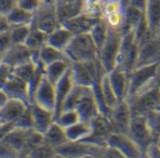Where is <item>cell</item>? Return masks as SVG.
<instances>
[{
	"instance_id": "6da1fadb",
	"label": "cell",
	"mask_w": 160,
	"mask_h": 158,
	"mask_svg": "<svg viewBox=\"0 0 160 158\" xmlns=\"http://www.w3.org/2000/svg\"><path fill=\"white\" fill-rule=\"evenodd\" d=\"M72 62H88L99 58V49L91 33L74 35L64 50Z\"/></svg>"
},
{
	"instance_id": "7a4b0ae2",
	"label": "cell",
	"mask_w": 160,
	"mask_h": 158,
	"mask_svg": "<svg viewBox=\"0 0 160 158\" xmlns=\"http://www.w3.org/2000/svg\"><path fill=\"white\" fill-rule=\"evenodd\" d=\"M133 114L148 116L160 110V89L155 79L144 89L127 100Z\"/></svg>"
},
{
	"instance_id": "3957f363",
	"label": "cell",
	"mask_w": 160,
	"mask_h": 158,
	"mask_svg": "<svg viewBox=\"0 0 160 158\" xmlns=\"http://www.w3.org/2000/svg\"><path fill=\"white\" fill-rule=\"evenodd\" d=\"M122 35L121 28L109 27L108 37L99 50V59L107 72H109L117 66Z\"/></svg>"
},
{
	"instance_id": "277c9868",
	"label": "cell",
	"mask_w": 160,
	"mask_h": 158,
	"mask_svg": "<svg viewBox=\"0 0 160 158\" xmlns=\"http://www.w3.org/2000/svg\"><path fill=\"white\" fill-rule=\"evenodd\" d=\"M59 26L56 0H42L41 6L34 13L31 27L49 34Z\"/></svg>"
},
{
	"instance_id": "5b68a950",
	"label": "cell",
	"mask_w": 160,
	"mask_h": 158,
	"mask_svg": "<svg viewBox=\"0 0 160 158\" xmlns=\"http://www.w3.org/2000/svg\"><path fill=\"white\" fill-rule=\"evenodd\" d=\"M127 135L139 148L143 156H145L150 144L155 140L149 127L147 118L142 115L133 114Z\"/></svg>"
},
{
	"instance_id": "8992f818",
	"label": "cell",
	"mask_w": 160,
	"mask_h": 158,
	"mask_svg": "<svg viewBox=\"0 0 160 158\" xmlns=\"http://www.w3.org/2000/svg\"><path fill=\"white\" fill-rule=\"evenodd\" d=\"M158 64H152L146 66H139L135 68L129 76V89H128V95L127 99L133 97L137 92L144 89L150 83H152L156 73Z\"/></svg>"
},
{
	"instance_id": "52a82bcc",
	"label": "cell",
	"mask_w": 160,
	"mask_h": 158,
	"mask_svg": "<svg viewBox=\"0 0 160 158\" xmlns=\"http://www.w3.org/2000/svg\"><path fill=\"white\" fill-rule=\"evenodd\" d=\"M91 124L92 133L82 141L98 146H108V138L113 133H115L108 117L100 113L91 121Z\"/></svg>"
},
{
	"instance_id": "ba28073f",
	"label": "cell",
	"mask_w": 160,
	"mask_h": 158,
	"mask_svg": "<svg viewBox=\"0 0 160 158\" xmlns=\"http://www.w3.org/2000/svg\"><path fill=\"white\" fill-rule=\"evenodd\" d=\"M80 121L91 122L97 115H99L100 108L92 87H86L80 96L75 106Z\"/></svg>"
},
{
	"instance_id": "9c48e42d",
	"label": "cell",
	"mask_w": 160,
	"mask_h": 158,
	"mask_svg": "<svg viewBox=\"0 0 160 158\" xmlns=\"http://www.w3.org/2000/svg\"><path fill=\"white\" fill-rule=\"evenodd\" d=\"M39 53L33 52L25 43H13L2 55V62L13 69L28 61H34L39 57Z\"/></svg>"
},
{
	"instance_id": "30bf717a",
	"label": "cell",
	"mask_w": 160,
	"mask_h": 158,
	"mask_svg": "<svg viewBox=\"0 0 160 158\" xmlns=\"http://www.w3.org/2000/svg\"><path fill=\"white\" fill-rule=\"evenodd\" d=\"M152 64H160V36L151 37L145 42L138 46V54L136 66H146ZM134 68V69H135Z\"/></svg>"
},
{
	"instance_id": "8fae6325",
	"label": "cell",
	"mask_w": 160,
	"mask_h": 158,
	"mask_svg": "<svg viewBox=\"0 0 160 158\" xmlns=\"http://www.w3.org/2000/svg\"><path fill=\"white\" fill-rule=\"evenodd\" d=\"M133 113L127 100L120 102L115 106L108 115L115 133L127 134Z\"/></svg>"
},
{
	"instance_id": "7c38bea8",
	"label": "cell",
	"mask_w": 160,
	"mask_h": 158,
	"mask_svg": "<svg viewBox=\"0 0 160 158\" xmlns=\"http://www.w3.org/2000/svg\"><path fill=\"white\" fill-rule=\"evenodd\" d=\"M102 14H94L84 12L72 19H69L61 24V26L68 28L73 35L90 33L96 23L102 18Z\"/></svg>"
},
{
	"instance_id": "4fadbf2b",
	"label": "cell",
	"mask_w": 160,
	"mask_h": 158,
	"mask_svg": "<svg viewBox=\"0 0 160 158\" xmlns=\"http://www.w3.org/2000/svg\"><path fill=\"white\" fill-rule=\"evenodd\" d=\"M32 103H36L39 106L48 110H51L53 112L55 111V107H56L55 86L48 80L47 77L45 76V73L34 92Z\"/></svg>"
},
{
	"instance_id": "5bb4252c",
	"label": "cell",
	"mask_w": 160,
	"mask_h": 158,
	"mask_svg": "<svg viewBox=\"0 0 160 158\" xmlns=\"http://www.w3.org/2000/svg\"><path fill=\"white\" fill-rule=\"evenodd\" d=\"M108 145L118 150L123 157H143L139 148L127 134L113 133L108 140Z\"/></svg>"
},
{
	"instance_id": "9a60e30c",
	"label": "cell",
	"mask_w": 160,
	"mask_h": 158,
	"mask_svg": "<svg viewBox=\"0 0 160 158\" xmlns=\"http://www.w3.org/2000/svg\"><path fill=\"white\" fill-rule=\"evenodd\" d=\"M3 91L6 93L9 99H14L22 101L28 105H30V96H29V88L28 83L18 77L16 74L12 73L9 79L8 83L3 89Z\"/></svg>"
},
{
	"instance_id": "2e32d148",
	"label": "cell",
	"mask_w": 160,
	"mask_h": 158,
	"mask_svg": "<svg viewBox=\"0 0 160 158\" xmlns=\"http://www.w3.org/2000/svg\"><path fill=\"white\" fill-rule=\"evenodd\" d=\"M59 24L85 12L86 0H56Z\"/></svg>"
},
{
	"instance_id": "e0dca14e",
	"label": "cell",
	"mask_w": 160,
	"mask_h": 158,
	"mask_svg": "<svg viewBox=\"0 0 160 158\" xmlns=\"http://www.w3.org/2000/svg\"><path fill=\"white\" fill-rule=\"evenodd\" d=\"M109 81L120 102L126 100L129 89L130 73L122 67H115L112 71L108 72Z\"/></svg>"
},
{
	"instance_id": "ac0fdd59",
	"label": "cell",
	"mask_w": 160,
	"mask_h": 158,
	"mask_svg": "<svg viewBox=\"0 0 160 158\" xmlns=\"http://www.w3.org/2000/svg\"><path fill=\"white\" fill-rule=\"evenodd\" d=\"M71 72L74 85L81 87H92L96 83L90 61L72 62Z\"/></svg>"
},
{
	"instance_id": "d6986e66",
	"label": "cell",
	"mask_w": 160,
	"mask_h": 158,
	"mask_svg": "<svg viewBox=\"0 0 160 158\" xmlns=\"http://www.w3.org/2000/svg\"><path fill=\"white\" fill-rule=\"evenodd\" d=\"M29 105L14 99H9L0 109V126L13 125L15 121L25 112Z\"/></svg>"
},
{
	"instance_id": "ffe728a7",
	"label": "cell",
	"mask_w": 160,
	"mask_h": 158,
	"mask_svg": "<svg viewBox=\"0 0 160 158\" xmlns=\"http://www.w3.org/2000/svg\"><path fill=\"white\" fill-rule=\"evenodd\" d=\"M73 86H74V83L72 80V77L71 67H70V69L66 72V73L55 85V91H56V107H55V111H54L55 120L60 115L61 110H62L63 102Z\"/></svg>"
},
{
	"instance_id": "44dd1931",
	"label": "cell",
	"mask_w": 160,
	"mask_h": 158,
	"mask_svg": "<svg viewBox=\"0 0 160 158\" xmlns=\"http://www.w3.org/2000/svg\"><path fill=\"white\" fill-rule=\"evenodd\" d=\"M30 108L33 117L34 130L43 135L55 121L54 112L39 106L36 103H31Z\"/></svg>"
},
{
	"instance_id": "7402d4cb",
	"label": "cell",
	"mask_w": 160,
	"mask_h": 158,
	"mask_svg": "<svg viewBox=\"0 0 160 158\" xmlns=\"http://www.w3.org/2000/svg\"><path fill=\"white\" fill-rule=\"evenodd\" d=\"M144 16L150 33L152 36L158 35L160 30V0H147Z\"/></svg>"
},
{
	"instance_id": "603a6c76",
	"label": "cell",
	"mask_w": 160,
	"mask_h": 158,
	"mask_svg": "<svg viewBox=\"0 0 160 158\" xmlns=\"http://www.w3.org/2000/svg\"><path fill=\"white\" fill-rule=\"evenodd\" d=\"M73 33L63 26H59L54 31L47 34L46 44L53 46L57 49L64 51L72 39L73 38Z\"/></svg>"
},
{
	"instance_id": "cb8c5ba5",
	"label": "cell",
	"mask_w": 160,
	"mask_h": 158,
	"mask_svg": "<svg viewBox=\"0 0 160 158\" xmlns=\"http://www.w3.org/2000/svg\"><path fill=\"white\" fill-rule=\"evenodd\" d=\"M33 129L29 130H25V129H20V128H12L2 138L6 144H8L11 148H12L15 151L18 152V155L20 154V151H22L23 147L25 146L27 139L28 138L30 133L32 132Z\"/></svg>"
},
{
	"instance_id": "d4e9b609",
	"label": "cell",
	"mask_w": 160,
	"mask_h": 158,
	"mask_svg": "<svg viewBox=\"0 0 160 158\" xmlns=\"http://www.w3.org/2000/svg\"><path fill=\"white\" fill-rule=\"evenodd\" d=\"M43 138L44 141L49 143L56 150L70 141L66 135L65 129L60 126L57 121H54L50 125L48 130L43 134Z\"/></svg>"
},
{
	"instance_id": "484cf974",
	"label": "cell",
	"mask_w": 160,
	"mask_h": 158,
	"mask_svg": "<svg viewBox=\"0 0 160 158\" xmlns=\"http://www.w3.org/2000/svg\"><path fill=\"white\" fill-rule=\"evenodd\" d=\"M70 67L71 62L67 60H58L48 65H45L44 73L48 80L55 86L58 82L59 79L70 69Z\"/></svg>"
},
{
	"instance_id": "4316f807",
	"label": "cell",
	"mask_w": 160,
	"mask_h": 158,
	"mask_svg": "<svg viewBox=\"0 0 160 158\" xmlns=\"http://www.w3.org/2000/svg\"><path fill=\"white\" fill-rule=\"evenodd\" d=\"M70 141H82L92 133V124L88 121H79L72 126L65 129Z\"/></svg>"
},
{
	"instance_id": "83f0119b",
	"label": "cell",
	"mask_w": 160,
	"mask_h": 158,
	"mask_svg": "<svg viewBox=\"0 0 160 158\" xmlns=\"http://www.w3.org/2000/svg\"><path fill=\"white\" fill-rule=\"evenodd\" d=\"M34 18V13L25 11L19 7H15L8 15L7 20L11 27L15 26H28L32 24Z\"/></svg>"
},
{
	"instance_id": "f1b7e54d",
	"label": "cell",
	"mask_w": 160,
	"mask_h": 158,
	"mask_svg": "<svg viewBox=\"0 0 160 158\" xmlns=\"http://www.w3.org/2000/svg\"><path fill=\"white\" fill-rule=\"evenodd\" d=\"M39 56H40L41 61L44 65H48V64L58 61V60H67V61L71 62L64 51L57 49L48 44H45L42 47V49L40 50V53H39Z\"/></svg>"
},
{
	"instance_id": "f546056e",
	"label": "cell",
	"mask_w": 160,
	"mask_h": 158,
	"mask_svg": "<svg viewBox=\"0 0 160 158\" xmlns=\"http://www.w3.org/2000/svg\"><path fill=\"white\" fill-rule=\"evenodd\" d=\"M100 90H101V93L105 101V104L110 112V110L120 103V101L114 91V89L111 86L108 73H106L105 76L102 78V80L100 82Z\"/></svg>"
},
{
	"instance_id": "4dcf8cb0",
	"label": "cell",
	"mask_w": 160,
	"mask_h": 158,
	"mask_svg": "<svg viewBox=\"0 0 160 158\" xmlns=\"http://www.w3.org/2000/svg\"><path fill=\"white\" fill-rule=\"evenodd\" d=\"M47 34L43 31L31 27V31L25 42V44L33 52H40L42 47L46 44Z\"/></svg>"
},
{
	"instance_id": "1f68e13d",
	"label": "cell",
	"mask_w": 160,
	"mask_h": 158,
	"mask_svg": "<svg viewBox=\"0 0 160 158\" xmlns=\"http://www.w3.org/2000/svg\"><path fill=\"white\" fill-rule=\"evenodd\" d=\"M108 28H109V26L108 25L106 19L102 16V18L96 23V25L93 27V28L90 32L99 50L103 46L106 39L108 37Z\"/></svg>"
},
{
	"instance_id": "d6a6232c",
	"label": "cell",
	"mask_w": 160,
	"mask_h": 158,
	"mask_svg": "<svg viewBox=\"0 0 160 158\" xmlns=\"http://www.w3.org/2000/svg\"><path fill=\"white\" fill-rule=\"evenodd\" d=\"M42 141H43V135L33 129L32 132L30 133L28 138L27 139L25 146L23 147L22 151H20L19 157H28L29 154L32 152V151L36 147H38Z\"/></svg>"
},
{
	"instance_id": "836d02e7",
	"label": "cell",
	"mask_w": 160,
	"mask_h": 158,
	"mask_svg": "<svg viewBox=\"0 0 160 158\" xmlns=\"http://www.w3.org/2000/svg\"><path fill=\"white\" fill-rule=\"evenodd\" d=\"M86 87H81V86H77V85H74L72 87V89L71 90V91L69 92V94L67 95V97L65 98L64 102H63V105H62V111H65V110H72V109H75V106L77 105V102L81 96L84 89Z\"/></svg>"
},
{
	"instance_id": "e575fe53",
	"label": "cell",
	"mask_w": 160,
	"mask_h": 158,
	"mask_svg": "<svg viewBox=\"0 0 160 158\" xmlns=\"http://www.w3.org/2000/svg\"><path fill=\"white\" fill-rule=\"evenodd\" d=\"M36 68H37V62L31 60L13 68V73L16 74L18 77L22 78L26 82L29 83V81L31 80V78L33 77L36 72Z\"/></svg>"
},
{
	"instance_id": "d590c367",
	"label": "cell",
	"mask_w": 160,
	"mask_h": 158,
	"mask_svg": "<svg viewBox=\"0 0 160 158\" xmlns=\"http://www.w3.org/2000/svg\"><path fill=\"white\" fill-rule=\"evenodd\" d=\"M10 35L12 39V42L13 43H25L28 39L30 31L31 26H15L10 27Z\"/></svg>"
},
{
	"instance_id": "8d00e7d4",
	"label": "cell",
	"mask_w": 160,
	"mask_h": 158,
	"mask_svg": "<svg viewBox=\"0 0 160 158\" xmlns=\"http://www.w3.org/2000/svg\"><path fill=\"white\" fill-rule=\"evenodd\" d=\"M79 121H80V117L75 109L62 111L60 113V115L55 120V121H57L64 129L68 128L69 126L73 125L74 123L78 122Z\"/></svg>"
},
{
	"instance_id": "74e56055",
	"label": "cell",
	"mask_w": 160,
	"mask_h": 158,
	"mask_svg": "<svg viewBox=\"0 0 160 158\" xmlns=\"http://www.w3.org/2000/svg\"><path fill=\"white\" fill-rule=\"evenodd\" d=\"M28 157H58V153L56 149L43 138V141L32 151Z\"/></svg>"
},
{
	"instance_id": "f35d334b",
	"label": "cell",
	"mask_w": 160,
	"mask_h": 158,
	"mask_svg": "<svg viewBox=\"0 0 160 158\" xmlns=\"http://www.w3.org/2000/svg\"><path fill=\"white\" fill-rule=\"evenodd\" d=\"M13 127L25 129V130L34 129L33 117H32V113H31L30 105L28 106V108L25 110V112L15 121V122L13 123Z\"/></svg>"
},
{
	"instance_id": "ab89813d",
	"label": "cell",
	"mask_w": 160,
	"mask_h": 158,
	"mask_svg": "<svg viewBox=\"0 0 160 158\" xmlns=\"http://www.w3.org/2000/svg\"><path fill=\"white\" fill-rule=\"evenodd\" d=\"M146 118L152 136L156 140L160 136V110L149 114Z\"/></svg>"
},
{
	"instance_id": "60d3db41",
	"label": "cell",
	"mask_w": 160,
	"mask_h": 158,
	"mask_svg": "<svg viewBox=\"0 0 160 158\" xmlns=\"http://www.w3.org/2000/svg\"><path fill=\"white\" fill-rule=\"evenodd\" d=\"M108 25L110 27H114V28H121L123 25V21H124V12L123 11H119L113 13H110L107 16H103Z\"/></svg>"
},
{
	"instance_id": "b9f144b4",
	"label": "cell",
	"mask_w": 160,
	"mask_h": 158,
	"mask_svg": "<svg viewBox=\"0 0 160 158\" xmlns=\"http://www.w3.org/2000/svg\"><path fill=\"white\" fill-rule=\"evenodd\" d=\"M42 2V0H16V6L25 11L35 13Z\"/></svg>"
},
{
	"instance_id": "7bdbcfd3",
	"label": "cell",
	"mask_w": 160,
	"mask_h": 158,
	"mask_svg": "<svg viewBox=\"0 0 160 158\" xmlns=\"http://www.w3.org/2000/svg\"><path fill=\"white\" fill-rule=\"evenodd\" d=\"M13 69L6 63L0 64V90H3L12 73Z\"/></svg>"
},
{
	"instance_id": "ee69618b",
	"label": "cell",
	"mask_w": 160,
	"mask_h": 158,
	"mask_svg": "<svg viewBox=\"0 0 160 158\" xmlns=\"http://www.w3.org/2000/svg\"><path fill=\"white\" fill-rule=\"evenodd\" d=\"M104 2V0H86L85 12L94 14H102V7Z\"/></svg>"
},
{
	"instance_id": "f6af8a7d",
	"label": "cell",
	"mask_w": 160,
	"mask_h": 158,
	"mask_svg": "<svg viewBox=\"0 0 160 158\" xmlns=\"http://www.w3.org/2000/svg\"><path fill=\"white\" fill-rule=\"evenodd\" d=\"M12 44L10 30L0 33V54H4Z\"/></svg>"
},
{
	"instance_id": "bcb514c9",
	"label": "cell",
	"mask_w": 160,
	"mask_h": 158,
	"mask_svg": "<svg viewBox=\"0 0 160 158\" xmlns=\"http://www.w3.org/2000/svg\"><path fill=\"white\" fill-rule=\"evenodd\" d=\"M0 157H19L18 152L6 144L3 140L0 139Z\"/></svg>"
},
{
	"instance_id": "7dc6e473",
	"label": "cell",
	"mask_w": 160,
	"mask_h": 158,
	"mask_svg": "<svg viewBox=\"0 0 160 158\" xmlns=\"http://www.w3.org/2000/svg\"><path fill=\"white\" fill-rule=\"evenodd\" d=\"M16 7V0H0V14L7 16Z\"/></svg>"
},
{
	"instance_id": "c3c4849f",
	"label": "cell",
	"mask_w": 160,
	"mask_h": 158,
	"mask_svg": "<svg viewBox=\"0 0 160 158\" xmlns=\"http://www.w3.org/2000/svg\"><path fill=\"white\" fill-rule=\"evenodd\" d=\"M146 5H147V0H127V6L135 8L142 12H145Z\"/></svg>"
},
{
	"instance_id": "681fc988",
	"label": "cell",
	"mask_w": 160,
	"mask_h": 158,
	"mask_svg": "<svg viewBox=\"0 0 160 158\" xmlns=\"http://www.w3.org/2000/svg\"><path fill=\"white\" fill-rule=\"evenodd\" d=\"M10 27H11V26L7 20V16L0 14V33L9 30Z\"/></svg>"
},
{
	"instance_id": "f907efd6",
	"label": "cell",
	"mask_w": 160,
	"mask_h": 158,
	"mask_svg": "<svg viewBox=\"0 0 160 158\" xmlns=\"http://www.w3.org/2000/svg\"><path fill=\"white\" fill-rule=\"evenodd\" d=\"M8 100H9V98L6 95V93L3 91V90H0V109L6 105Z\"/></svg>"
},
{
	"instance_id": "816d5d0a",
	"label": "cell",
	"mask_w": 160,
	"mask_h": 158,
	"mask_svg": "<svg viewBox=\"0 0 160 158\" xmlns=\"http://www.w3.org/2000/svg\"><path fill=\"white\" fill-rule=\"evenodd\" d=\"M155 82L157 84V86L160 89V64H158L157 69H156V73H155Z\"/></svg>"
},
{
	"instance_id": "f5cc1de1",
	"label": "cell",
	"mask_w": 160,
	"mask_h": 158,
	"mask_svg": "<svg viewBox=\"0 0 160 158\" xmlns=\"http://www.w3.org/2000/svg\"><path fill=\"white\" fill-rule=\"evenodd\" d=\"M156 142H157V144H158V146L160 147V137H158V138L156 139Z\"/></svg>"
},
{
	"instance_id": "db71d44e",
	"label": "cell",
	"mask_w": 160,
	"mask_h": 158,
	"mask_svg": "<svg viewBox=\"0 0 160 158\" xmlns=\"http://www.w3.org/2000/svg\"><path fill=\"white\" fill-rule=\"evenodd\" d=\"M105 2H107V1H120L121 2V0H104ZM122 3V2H121Z\"/></svg>"
},
{
	"instance_id": "11a10c76",
	"label": "cell",
	"mask_w": 160,
	"mask_h": 158,
	"mask_svg": "<svg viewBox=\"0 0 160 158\" xmlns=\"http://www.w3.org/2000/svg\"><path fill=\"white\" fill-rule=\"evenodd\" d=\"M2 63V54H0V64Z\"/></svg>"
},
{
	"instance_id": "9f6ffc18",
	"label": "cell",
	"mask_w": 160,
	"mask_h": 158,
	"mask_svg": "<svg viewBox=\"0 0 160 158\" xmlns=\"http://www.w3.org/2000/svg\"><path fill=\"white\" fill-rule=\"evenodd\" d=\"M158 35H159V36H160V30H159V33H158Z\"/></svg>"
},
{
	"instance_id": "6f0895ef",
	"label": "cell",
	"mask_w": 160,
	"mask_h": 158,
	"mask_svg": "<svg viewBox=\"0 0 160 158\" xmlns=\"http://www.w3.org/2000/svg\"><path fill=\"white\" fill-rule=\"evenodd\" d=\"M159 137H160V136H159Z\"/></svg>"
}]
</instances>
